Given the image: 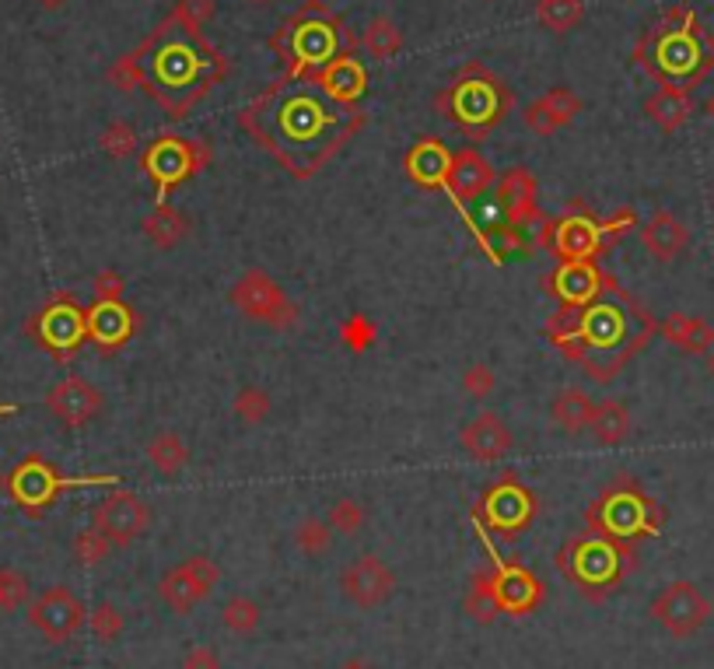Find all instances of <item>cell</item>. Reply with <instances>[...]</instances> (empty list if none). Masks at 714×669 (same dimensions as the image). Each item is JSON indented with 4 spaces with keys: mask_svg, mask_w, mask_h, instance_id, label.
I'll return each instance as SVG.
<instances>
[{
    "mask_svg": "<svg viewBox=\"0 0 714 669\" xmlns=\"http://www.w3.org/2000/svg\"><path fill=\"white\" fill-rule=\"evenodd\" d=\"M361 106H343L312 78H281L239 112V127L295 179H312L364 127Z\"/></svg>",
    "mask_w": 714,
    "mask_h": 669,
    "instance_id": "obj_1",
    "label": "cell"
},
{
    "mask_svg": "<svg viewBox=\"0 0 714 669\" xmlns=\"http://www.w3.org/2000/svg\"><path fill=\"white\" fill-rule=\"evenodd\" d=\"M224 78L228 56L204 32H189L172 18L154 25L138 50L109 67V81L116 88L147 91L168 112V120H183Z\"/></svg>",
    "mask_w": 714,
    "mask_h": 669,
    "instance_id": "obj_2",
    "label": "cell"
},
{
    "mask_svg": "<svg viewBox=\"0 0 714 669\" xmlns=\"http://www.w3.org/2000/svg\"><path fill=\"white\" fill-rule=\"evenodd\" d=\"M547 330L571 361H582V372L592 382L609 386L627 369V361L648 348L651 337L659 333V322L651 319L645 305L627 295L624 305L603 298H595L585 309L564 305Z\"/></svg>",
    "mask_w": 714,
    "mask_h": 669,
    "instance_id": "obj_3",
    "label": "cell"
},
{
    "mask_svg": "<svg viewBox=\"0 0 714 669\" xmlns=\"http://www.w3.org/2000/svg\"><path fill=\"white\" fill-rule=\"evenodd\" d=\"M634 61L659 85L693 91L714 70V32L701 25L693 8L677 4L641 35L634 46Z\"/></svg>",
    "mask_w": 714,
    "mask_h": 669,
    "instance_id": "obj_4",
    "label": "cell"
},
{
    "mask_svg": "<svg viewBox=\"0 0 714 669\" xmlns=\"http://www.w3.org/2000/svg\"><path fill=\"white\" fill-rule=\"evenodd\" d=\"M270 50L281 56L284 78H308V74H316L319 67L330 64L333 56L351 53L354 35L343 25V18L333 14L322 0H305L270 35Z\"/></svg>",
    "mask_w": 714,
    "mask_h": 669,
    "instance_id": "obj_5",
    "label": "cell"
},
{
    "mask_svg": "<svg viewBox=\"0 0 714 669\" xmlns=\"http://www.w3.org/2000/svg\"><path fill=\"white\" fill-rule=\"evenodd\" d=\"M435 106L438 112H446L470 141H484L487 133L505 123V117L515 109V91L480 61H470V64H462L455 78L435 95Z\"/></svg>",
    "mask_w": 714,
    "mask_h": 669,
    "instance_id": "obj_6",
    "label": "cell"
},
{
    "mask_svg": "<svg viewBox=\"0 0 714 669\" xmlns=\"http://www.w3.org/2000/svg\"><path fill=\"white\" fill-rule=\"evenodd\" d=\"M589 526L616 540L648 537V533L662 526V508L655 498H648L645 487L630 473H620L600 494V502L589 508Z\"/></svg>",
    "mask_w": 714,
    "mask_h": 669,
    "instance_id": "obj_7",
    "label": "cell"
},
{
    "mask_svg": "<svg viewBox=\"0 0 714 669\" xmlns=\"http://www.w3.org/2000/svg\"><path fill=\"white\" fill-rule=\"evenodd\" d=\"M207 165H210V144L179 138V133H162V138H154L141 155V168L147 172L154 189H158V204H165L172 189L193 179Z\"/></svg>",
    "mask_w": 714,
    "mask_h": 669,
    "instance_id": "obj_8",
    "label": "cell"
},
{
    "mask_svg": "<svg viewBox=\"0 0 714 669\" xmlns=\"http://www.w3.org/2000/svg\"><path fill=\"white\" fill-rule=\"evenodd\" d=\"M630 561H634V553L620 540L606 537V533H595V529H592V537H574L561 553V568L585 589L616 585V579L624 575V568Z\"/></svg>",
    "mask_w": 714,
    "mask_h": 669,
    "instance_id": "obj_9",
    "label": "cell"
},
{
    "mask_svg": "<svg viewBox=\"0 0 714 669\" xmlns=\"http://www.w3.org/2000/svg\"><path fill=\"white\" fill-rule=\"evenodd\" d=\"M228 298L245 319H253L270 330H295L301 319L298 305L287 298V292L274 281V274L260 271V266L245 271L235 284H231Z\"/></svg>",
    "mask_w": 714,
    "mask_h": 669,
    "instance_id": "obj_10",
    "label": "cell"
},
{
    "mask_svg": "<svg viewBox=\"0 0 714 669\" xmlns=\"http://www.w3.org/2000/svg\"><path fill=\"white\" fill-rule=\"evenodd\" d=\"M648 614L669 638L686 641V638L701 635V630L707 627L714 606H711V600L704 596V589L697 582L677 579V582H669V585H662L659 592H655Z\"/></svg>",
    "mask_w": 714,
    "mask_h": 669,
    "instance_id": "obj_11",
    "label": "cell"
},
{
    "mask_svg": "<svg viewBox=\"0 0 714 669\" xmlns=\"http://www.w3.org/2000/svg\"><path fill=\"white\" fill-rule=\"evenodd\" d=\"M218 582H221V564L215 558H207V553H193V558L168 568L158 579V600L176 617H186L218 589Z\"/></svg>",
    "mask_w": 714,
    "mask_h": 669,
    "instance_id": "obj_12",
    "label": "cell"
},
{
    "mask_svg": "<svg viewBox=\"0 0 714 669\" xmlns=\"http://www.w3.org/2000/svg\"><path fill=\"white\" fill-rule=\"evenodd\" d=\"M494 179H497L494 165H491L484 155H480L476 147H462V151H455L452 162H449V172H446V194H449L452 204L462 210V218H466V224L476 232V239H480V245H484V250H487V256H491L494 263H501V256L494 253V245L484 239V232H480V224L470 218V204L484 197L487 189L494 186Z\"/></svg>",
    "mask_w": 714,
    "mask_h": 669,
    "instance_id": "obj_13",
    "label": "cell"
},
{
    "mask_svg": "<svg viewBox=\"0 0 714 669\" xmlns=\"http://www.w3.org/2000/svg\"><path fill=\"white\" fill-rule=\"evenodd\" d=\"M29 624L53 645L77 638L88 627V606L67 585H50L25 606Z\"/></svg>",
    "mask_w": 714,
    "mask_h": 669,
    "instance_id": "obj_14",
    "label": "cell"
},
{
    "mask_svg": "<svg viewBox=\"0 0 714 669\" xmlns=\"http://www.w3.org/2000/svg\"><path fill=\"white\" fill-rule=\"evenodd\" d=\"M151 519H154L151 505L141 498V494L123 491V487L109 491L106 498L91 508V526L99 533H106L116 550H123L133 540H141L144 533L151 529Z\"/></svg>",
    "mask_w": 714,
    "mask_h": 669,
    "instance_id": "obj_15",
    "label": "cell"
},
{
    "mask_svg": "<svg viewBox=\"0 0 714 669\" xmlns=\"http://www.w3.org/2000/svg\"><path fill=\"white\" fill-rule=\"evenodd\" d=\"M536 515V494L518 481L515 473H505L480 502V519H484L497 537L515 540Z\"/></svg>",
    "mask_w": 714,
    "mask_h": 669,
    "instance_id": "obj_16",
    "label": "cell"
},
{
    "mask_svg": "<svg viewBox=\"0 0 714 669\" xmlns=\"http://www.w3.org/2000/svg\"><path fill=\"white\" fill-rule=\"evenodd\" d=\"M539 245H547L561 263H595V256H600V250L606 245L603 221H595L585 210L578 215V204H574L561 221L543 224Z\"/></svg>",
    "mask_w": 714,
    "mask_h": 669,
    "instance_id": "obj_17",
    "label": "cell"
},
{
    "mask_svg": "<svg viewBox=\"0 0 714 669\" xmlns=\"http://www.w3.org/2000/svg\"><path fill=\"white\" fill-rule=\"evenodd\" d=\"M340 596L358 610H378L396 596V571L378 553H358L340 571Z\"/></svg>",
    "mask_w": 714,
    "mask_h": 669,
    "instance_id": "obj_18",
    "label": "cell"
},
{
    "mask_svg": "<svg viewBox=\"0 0 714 669\" xmlns=\"http://www.w3.org/2000/svg\"><path fill=\"white\" fill-rule=\"evenodd\" d=\"M46 410L61 420L64 428H85L106 410V396L85 375H67V379L53 382V386H50Z\"/></svg>",
    "mask_w": 714,
    "mask_h": 669,
    "instance_id": "obj_19",
    "label": "cell"
},
{
    "mask_svg": "<svg viewBox=\"0 0 714 669\" xmlns=\"http://www.w3.org/2000/svg\"><path fill=\"white\" fill-rule=\"evenodd\" d=\"M8 484H11V494L25 508H43L56 498V491L61 487H74V484L77 487H102V484L112 487L116 476H81V481H64V476L53 467H46L43 460H29L11 473Z\"/></svg>",
    "mask_w": 714,
    "mask_h": 669,
    "instance_id": "obj_20",
    "label": "cell"
},
{
    "mask_svg": "<svg viewBox=\"0 0 714 669\" xmlns=\"http://www.w3.org/2000/svg\"><path fill=\"white\" fill-rule=\"evenodd\" d=\"M459 449L466 452V460H473L480 467H491L497 460H505V456L515 449V435H512L505 417L494 414V410H484V414H476L470 425H462Z\"/></svg>",
    "mask_w": 714,
    "mask_h": 669,
    "instance_id": "obj_21",
    "label": "cell"
},
{
    "mask_svg": "<svg viewBox=\"0 0 714 669\" xmlns=\"http://www.w3.org/2000/svg\"><path fill=\"white\" fill-rule=\"evenodd\" d=\"M536 197H539V183L526 165H512L505 176L497 183V204L505 207L508 224H505V235L518 245L523 242V228L529 221H536Z\"/></svg>",
    "mask_w": 714,
    "mask_h": 669,
    "instance_id": "obj_22",
    "label": "cell"
},
{
    "mask_svg": "<svg viewBox=\"0 0 714 669\" xmlns=\"http://www.w3.org/2000/svg\"><path fill=\"white\" fill-rule=\"evenodd\" d=\"M35 333H39V343L50 348L56 358H67L74 348H81V340L88 337L85 330V312L77 309V305L61 295L53 305H46V312L35 319Z\"/></svg>",
    "mask_w": 714,
    "mask_h": 669,
    "instance_id": "obj_23",
    "label": "cell"
},
{
    "mask_svg": "<svg viewBox=\"0 0 714 669\" xmlns=\"http://www.w3.org/2000/svg\"><path fill=\"white\" fill-rule=\"evenodd\" d=\"M85 330L102 354H116L141 330V316L127 301H95L85 312Z\"/></svg>",
    "mask_w": 714,
    "mask_h": 669,
    "instance_id": "obj_24",
    "label": "cell"
},
{
    "mask_svg": "<svg viewBox=\"0 0 714 669\" xmlns=\"http://www.w3.org/2000/svg\"><path fill=\"white\" fill-rule=\"evenodd\" d=\"M585 109V102L564 85L547 88L539 99H532L523 112V123L536 133V138H553L557 130H564L568 123L578 120V112Z\"/></svg>",
    "mask_w": 714,
    "mask_h": 669,
    "instance_id": "obj_25",
    "label": "cell"
},
{
    "mask_svg": "<svg viewBox=\"0 0 714 669\" xmlns=\"http://www.w3.org/2000/svg\"><path fill=\"white\" fill-rule=\"evenodd\" d=\"M326 95H333L337 102L343 106H361L364 99V91H369V70H364V64L358 61V53H340L333 56L330 64L319 67L316 74H308Z\"/></svg>",
    "mask_w": 714,
    "mask_h": 669,
    "instance_id": "obj_26",
    "label": "cell"
},
{
    "mask_svg": "<svg viewBox=\"0 0 714 669\" xmlns=\"http://www.w3.org/2000/svg\"><path fill=\"white\" fill-rule=\"evenodd\" d=\"M641 245L655 263H677L690 250V228L672 210H655L641 224Z\"/></svg>",
    "mask_w": 714,
    "mask_h": 669,
    "instance_id": "obj_27",
    "label": "cell"
},
{
    "mask_svg": "<svg viewBox=\"0 0 714 669\" xmlns=\"http://www.w3.org/2000/svg\"><path fill=\"white\" fill-rule=\"evenodd\" d=\"M494 589L505 614H529L543 600V582L523 564H494Z\"/></svg>",
    "mask_w": 714,
    "mask_h": 669,
    "instance_id": "obj_28",
    "label": "cell"
},
{
    "mask_svg": "<svg viewBox=\"0 0 714 669\" xmlns=\"http://www.w3.org/2000/svg\"><path fill=\"white\" fill-rule=\"evenodd\" d=\"M603 277L595 263H561V271L547 277V292H553L571 309H585L603 292Z\"/></svg>",
    "mask_w": 714,
    "mask_h": 669,
    "instance_id": "obj_29",
    "label": "cell"
},
{
    "mask_svg": "<svg viewBox=\"0 0 714 669\" xmlns=\"http://www.w3.org/2000/svg\"><path fill=\"white\" fill-rule=\"evenodd\" d=\"M449 162H452V151L438 138H420L407 151V176L424 189H446Z\"/></svg>",
    "mask_w": 714,
    "mask_h": 669,
    "instance_id": "obj_30",
    "label": "cell"
},
{
    "mask_svg": "<svg viewBox=\"0 0 714 669\" xmlns=\"http://www.w3.org/2000/svg\"><path fill=\"white\" fill-rule=\"evenodd\" d=\"M645 112L662 133H677L686 127L690 112H693V91H686L680 85H659L645 99Z\"/></svg>",
    "mask_w": 714,
    "mask_h": 669,
    "instance_id": "obj_31",
    "label": "cell"
},
{
    "mask_svg": "<svg viewBox=\"0 0 714 669\" xmlns=\"http://www.w3.org/2000/svg\"><path fill=\"white\" fill-rule=\"evenodd\" d=\"M659 337H666L672 348H680L683 354H711L714 351V327L701 316L686 312H669L659 322Z\"/></svg>",
    "mask_w": 714,
    "mask_h": 669,
    "instance_id": "obj_32",
    "label": "cell"
},
{
    "mask_svg": "<svg viewBox=\"0 0 714 669\" xmlns=\"http://www.w3.org/2000/svg\"><path fill=\"white\" fill-rule=\"evenodd\" d=\"M141 228H144V235H147V242L154 245V250H176V245L186 242L189 232H193L189 218L183 215L179 207H172L168 200L154 204L151 215H144Z\"/></svg>",
    "mask_w": 714,
    "mask_h": 669,
    "instance_id": "obj_33",
    "label": "cell"
},
{
    "mask_svg": "<svg viewBox=\"0 0 714 669\" xmlns=\"http://www.w3.org/2000/svg\"><path fill=\"white\" fill-rule=\"evenodd\" d=\"M592 396L582 390V386H568L553 396V404H550V420L557 428H561L564 435H582L589 431V420H592Z\"/></svg>",
    "mask_w": 714,
    "mask_h": 669,
    "instance_id": "obj_34",
    "label": "cell"
},
{
    "mask_svg": "<svg viewBox=\"0 0 714 669\" xmlns=\"http://www.w3.org/2000/svg\"><path fill=\"white\" fill-rule=\"evenodd\" d=\"M589 431H592L595 442L606 446V449L627 442V435H630V410H627L624 399H600V404H595V410H592Z\"/></svg>",
    "mask_w": 714,
    "mask_h": 669,
    "instance_id": "obj_35",
    "label": "cell"
},
{
    "mask_svg": "<svg viewBox=\"0 0 714 669\" xmlns=\"http://www.w3.org/2000/svg\"><path fill=\"white\" fill-rule=\"evenodd\" d=\"M147 463L158 470L162 476H179L189 463V446H186V438L179 431H158V435H151V442H147Z\"/></svg>",
    "mask_w": 714,
    "mask_h": 669,
    "instance_id": "obj_36",
    "label": "cell"
},
{
    "mask_svg": "<svg viewBox=\"0 0 714 669\" xmlns=\"http://www.w3.org/2000/svg\"><path fill=\"white\" fill-rule=\"evenodd\" d=\"M462 610L476 621V624H494L505 610L497 603V589H494V571H476L466 585V596H462Z\"/></svg>",
    "mask_w": 714,
    "mask_h": 669,
    "instance_id": "obj_37",
    "label": "cell"
},
{
    "mask_svg": "<svg viewBox=\"0 0 714 669\" xmlns=\"http://www.w3.org/2000/svg\"><path fill=\"white\" fill-rule=\"evenodd\" d=\"M361 46L364 53L372 56V61H393V56L403 50V32L399 25L393 22V18H385V14H375L369 25H364V35H361Z\"/></svg>",
    "mask_w": 714,
    "mask_h": 669,
    "instance_id": "obj_38",
    "label": "cell"
},
{
    "mask_svg": "<svg viewBox=\"0 0 714 669\" xmlns=\"http://www.w3.org/2000/svg\"><path fill=\"white\" fill-rule=\"evenodd\" d=\"M536 18L539 25L553 35H568L571 29L582 25L585 18V4L582 0H539L536 4Z\"/></svg>",
    "mask_w": 714,
    "mask_h": 669,
    "instance_id": "obj_39",
    "label": "cell"
},
{
    "mask_svg": "<svg viewBox=\"0 0 714 669\" xmlns=\"http://www.w3.org/2000/svg\"><path fill=\"white\" fill-rule=\"evenodd\" d=\"M221 624L231 630V635H256L263 624V610L253 596H231L221 606Z\"/></svg>",
    "mask_w": 714,
    "mask_h": 669,
    "instance_id": "obj_40",
    "label": "cell"
},
{
    "mask_svg": "<svg viewBox=\"0 0 714 669\" xmlns=\"http://www.w3.org/2000/svg\"><path fill=\"white\" fill-rule=\"evenodd\" d=\"M292 540H295V547L305 553V558H322V553L333 550V526L326 519H319V515H308V519H301L295 526Z\"/></svg>",
    "mask_w": 714,
    "mask_h": 669,
    "instance_id": "obj_41",
    "label": "cell"
},
{
    "mask_svg": "<svg viewBox=\"0 0 714 669\" xmlns=\"http://www.w3.org/2000/svg\"><path fill=\"white\" fill-rule=\"evenodd\" d=\"M270 410H274V399H270L263 386H242L235 393V404H231V414H235V420L245 428H260L270 417Z\"/></svg>",
    "mask_w": 714,
    "mask_h": 669,
    "instance_id": "obj_42",
    "label": "cell"
},
{
    "mask_svg": "<svg viewBox=\"0 0 714 669\" xmlns=\"http://www.w3.org/2000/svg\"><path fill=\"white\" fill-rule=\"evenodd\" d=\"M116 547L109 544V537L106 533H99L95 526H88V529H81L77 537L70 540V553H74V561L77 564H85V568H99L102 561H109V553H112Z\"/></svg>",
    "mask_w": 714,
    "mask_h": 669,
    "instance_id": "obj_43",
    "label": "cell"
},
{
    "mask_svg": "<svg viewBox=\"0 0 714 669\" xmlns=\"http://www.w3.org/2000/svg\"><path fill=\"white\" fill-rule=\"evenodd\" d=\"M333 526V533H340V537H361L364 526H369V512H364V505L358 498H337L330 505V519H326Z\"/></svg>",
    "mask_w": 714,
    "mask_h": 669,
    "instance_id": "obj_44",
    "label": "cell"
},
{
    "mask_svg": "<svg viewBox=\"0 0 714 669\" xmlns=\"http://www.w3.org/2000/svg\"><path fill=\"white\" fill-rule=\"evenodd\" d=\"M88 627H91L95 641L112 645V641L123 638L127 617L120 614V606H116V603H99L95 610H88Z\"/></svg>",
    "mask_w": 714,
    "mask_h": 669,
    "instance_id": "obj_45",
    "label": "cell"
},
{
    "mask_svg": "<svg viewBox=\"0 0 714 669\" xmlns=\"http://www.w3.org/2000/svg\"><path fill=\"white\" fill-rule=\"evenodd\" d=\"M32 582L18 568H0V614H14V610L29 606Z\"/></svg>",
    "mask_w": 714,
    "mask_h": 669,
    "instance_id": "obj_46",
    "label": "cell"
},
{
    "mask_svg": "<svg viewBox=\"0 0 714 669\" xmlns=\"http://www.w3.org/2000/svg\"><path fill=\"white\" fill-rule=\"evenodd\" d=\"M99 147L112 162H123V158L133 155V151H138V130H133L130 123H123V120H116L99 133Z\"/></svg>",
    "mask_w": 714,
    "mask_h": 669,
    "instance_id": "obj_47",
    "label": "cell"
},
{
    "mask_svg": "<svg viewBox=\"0 0 714 669\" xmlns=\"http://www.w3.org/2000/svg\"><path fill=\"white\" fill-rule=\"evenodd\" d=\"M215 11H218V0H176V8H172L168 18L189 32H204V25L215 18Z\"/></svg>",
    "mask_w": 714,
    "mask_h": 669,
    "instance_id": "obj_48",
    "label": "cell"
},
{
    "mask_svg": "<svg viewBox=\"0 0 714 669\" xmlns=\"http://www.w3.org/2000/svg\"><path fill=\"white\" fill-rule=\"evenodd\" d=\"M494 390H497V375L491 365H484V361H476V365L462 372V393L476 399V404H484L487 396H494Z\"/></svg>",
    "mask_w": 714,
    "mask_h": 669,
    "instance_id": "obj_49",
    "label": "cell"
},
{
    "mask_svg": "<svg viewBox=\"0 0 714 669\" xmlns=\"http://www.w3.org/2000/svg\"><path fill=\"white\" fill-rule=\"evenodd\" d=\"M91 292H95V301H123L127 281L120 271H102V274H95Z\"/></svg>",
    "mask_w": 714,
    "mask_h": 669,
    "instance_id": "obj_50",
    "label": "cell"
},
{
    "mask_svg": "<svg viewBox=\"0 0 714 669\" xmlns=\"http://www.w3.org/2000/svg\"><path fill=\"white\" fill-rule=\"evenodd\" d=\"M343 340H347V348H351V351H364V348H372L375 327L364 316H351L343 322Z\"/></svg>",
    "mask_w": 714,
    "mask_h": 669,
    "instance_id": "obj_51",
    "label": "cell"
},
{
    "mask_svg": "<svg viewBox=\"0 0 714 669\" xmlns=\"http://www.w3.org/2000/svg\"><path fill=\"white\" fill-rule=\"evenodd\" d=\"M179 669H221V656L210 645H197L183 656Z\"/></svg>",
    "mask_w": 714,
    "mask_h": 669,
    "instance_id": "obj_52",
    "label": "cell"
},
{
    "mask_svg": "<svg viewBox=\"0 0 714 669\" xmlns=\"http://www.w3.org/2000/svg\"><path fill=\"white\" fill-rule=\"evenodd\" d=\"M634 224H638V218H634V210H627V207H624V210H616V215L603 224V239H606V242H616L620 235H627Z\"/></svg>",
    "mask_w": 714,
    "mask_h": 669,
    "instance_id": "obj_53",
    "label": "cell"
},
{
    "mask_svg": "<svg viewBox=\"0 0 714 669\" xmlns=\"http://www.w3.org/2000/svg\"><path fill=\"white\" fill-rule=\"evenodd\" d=\"M35 8L53 14V11H64V8H67V0H35Z\"/></svg>",
    "mask_w": 714,
    "mask_h": 669,
    "instance_id": "obj_54",
    "label": "cell"
},
{
    "mask_svg": "<svg viewBox=\"0 0 714 669\" xmlns=\"http://www.w3.org/2000/svg\"><path fill=\"white\" fill-rule=\"evenodd\" d=\"M337 669H375V666H372V662H364V659H358V656H354V659H343V662H340Z\"/></svg>",
    "mask_w": 714,
    "mask_h": 669,
    "instance_id": "obj_55",
    "label": "cell"
},
{
    "mask_svg": "<svg viewBox=\"0 0 714 669\" xmlns=\"http://www.w3.org/2000/svg\"><path fill=\"white\" fill-rule=\"evenodd\" d=\"M704 109H707V117L714 120V95H711V99H707V106H704Z\"/></svg>",
    "mask_w": 714,
    "mask_h": 669,
    "instance_id": "obj_56",
    "label": "cell"
},
{
    "mask_svg": "<svg viewBox=\"0 0 714 669\" xmlns=\"http://www.w3.org/2000/svg\"><path fill=\"white\" fill-rule=\"evenodd\" d=\"M707 372H711V379H714V351L707 354Z\"/></svg>",
    "mask_w": 714,
    "mask_h": 669,
    "instance_id": "obj_57",
    "label": "cell"
},
{
    "mask_svg": "<svg viewBox=\"0 0 714 669\" xmlns=\"http://www.w3.org/2000/svg\"><path fill=\"white\" fill-rule=\"evenodd\" d=\"M249 4H260L263 8V4H274V0H249Z\"/></svg>",
    "mask_w": 714,
    "mask_h": 669,
    "instance_id": "obj_58",
    "label": "cell"
}]
</instances>
